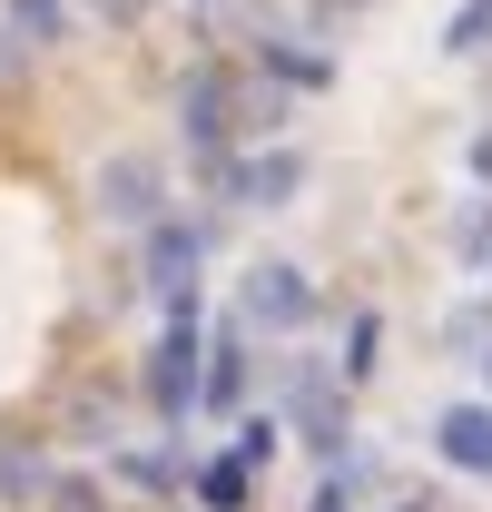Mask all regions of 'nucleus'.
<instances>
[{
  "instance_id": "1",
  "label": "nucleus",
  "mask_w": 492,
  "mask_h": 512,
  "mask_svg": "<svg viewBox=\"0 0 492 512\" xmlns=\"http://www.w3.org/2000/svg\"><path fill=\"white\" fill-rule=\"evenodd\" d=\"M187 148H197V168H237V89L207 69V79H187Z\"/></svg>"
},
{
  "instance_id": "2",
  "label": "nucleus",
  "mask_w": 492,
  "mask_h": 512,
  "mask_svg": "<svg viewBox=\"0 0 492 512\" xmlns=\"http://www.w3.org/2000/svg\"><path fill=\"white\" fill-rule=\"evenodd\" d=\"M148 394L187 414L197 404V306H168V335H158V355H148Z\"/></svg>"
},
{
  "instance_id": "3",
  "label": "nucleus",
  "mask_w": 492,
  "mask_h": 512,
  "mask_svg": "<svg viewBox=\"0 0 492 512\" xmlns=\"http://www.w3.org/2000/svg\"><path fill=\"white\" fill-rule=\"evenodd\" d=\"M197 256H207V227H197V217H158V227H148V286H158L168 306H187Z\"/></svg>"
},
{
  "instance_id": "4",
  "label": "nucleus",
  "mask_w": 492,
  "mask_h": 512,
  "mask_svg": "<svg viewBox=\"0 0 492 512\" xmlns=\"http://www.w3.org/2000/svg\"><path fill=\"white\" fill-rule=\"evenodd\" d=\"M246 306H256L266 325H306V316H315V286H306V266H286V256L246 266Z\"/></svg>"
},
{
  "instance_id": "5",
  "label": "nucleus",
  "mask_w": 492,
  "mask_h": 512,
  "mask_svg": "<svg viewBox=\"0 0 492 512\" xmlns=\"http://www.w3.org/2000/svg\"><path fill=\"white\" fill-rule=\"evenodd\" d=\"M296 178H306V158H296V148H256V158H237L217 188L246 197V207H286V197H296Z\"/></svg>"
},
{
  "instance_id": "6",
  "label": "nucleus",
  "mask_w": 492,
  "mask_h": 512,
  "mask_svg": "<svg viewBox=\"0 0 492 512\" xmlns=\"http://www.w3.org/2000/svg\"><path fill=\"white\" fill-rule=\"evenodd\" d=\"M99 197H109V217H138V227H158V168H148V158H119V168L99 178Z\"/></svg>"
},
{
  "instance_id": "7",
  "label": "nucleus",
  "mask_w": 492,
  "mask_h": 512,
  "mask_svg": "<svg viewBox=\"0 0 492 512\" xmlns=\"http://www.w3.org/2000/svg\"><path fill=\"white\" fill-rule=\"evenodd\" d=\"M443 453H453V463H492V414L483 404H453V414H443Z\"/></svg>"
},
{
  "instance_id": "8",
  "label": "nucleus",
  "mask_w": 492,
  "mask_h": 512,
  "mask_svg": "<svg viewBox=\"0 0 492 512\" xmlns=\"http://www.w3.org/2000/svg\"><path fill=\"white\" fill-rule=\"evenodd\" d=\"M60 30H69V0H10V40L20 50H50Z\"/></svg>"
},
{
  "instance_id": "9",
  "label": "nucleus",
  "mask_w": 492,
  "mask_h": 512,
  "mask_svg": "<svg viewBox=\"0 0 492 512\" xmlns=\"http://www.w3.org/2000/svg\"><path fill=\"white\" fill-rule=\"evenodd\" d=\"M207 355H217V365H207V404H237V384H246V355H237V335H217Z\"/></svg>"
},
{
  "instance_id": "10",
  "label": "nucleus",
  "mask_w": 492,
  "mask_h": 512,
  "mask_svg": "<svg viewBox=\"0 0 492 512\" xmlns=\"http://www.w3.org/2000/svg\"><path fill=\"white\" fill-rule=\"evenodd\" d=\"M266 69H276V79H296V89H325V79H335L315 50H286V40H266Z\"/></svg>"
},
{
  "instance_id": "11",
  "label": "nucleus",
  "mask_w": 492,
  "mask_h": 512,
  "mask_svg": "<svg viewBox=\"0 0 492 512\" xmlns=\"http://www.w3.org/2000/svg\"><path fill=\"white\" fill-rule=\"evenodd\" d=\"M443 50H492V0H463V10H453Z\"/></svg>"
},
{
  "instance_id": "12",
  "label": "nucleus",
  "mask_w": 492,
  "mask_h": 512,
  "mask_svg": "<svg viewBox=\"0 0 492 512\" xmlns=\"http://www.w3.org/2000/svg\"><path fill=\"white\" fill-rule=\"evenodd\" d=\"M492 247V197H483V207H463V256H483Z\"/></svg>"
},
{
  "instance_id": "13",
  "label": "nucleus",
  "mask_w": 492,
  "mask_h": 512,
  "mask_svg": "<svg viewBox=\"0 0 492 512\" xmlns=\"http://www.w3.org/2000/svg\"><path fill=\"white\" fill-rule=\"evenodd\" d=\"M473 178H483V188H492V128H483V138H473Z\"/></svg>"
},
{
  "instance_id": "14",
  "label": "nucleus",
  "mask_w": 492,
  "mask_h": 512,
  "mask_svg": "<svg viewBox=\"0 0 492 512\" xmlns=\"http://www.w3.org/2000/svg\"><path fill=\"white\" fill-rule=\"evenodd\" d=\"M10 69H20V40H10V30H0V79H10Z\"/></svg>"
}]
</instances>
